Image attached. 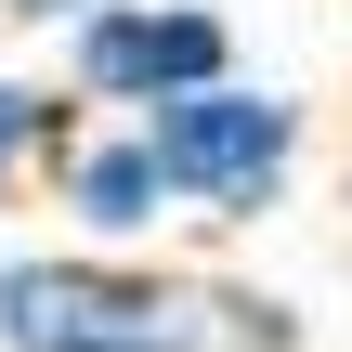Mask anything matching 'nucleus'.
<instances>
[{
  "label": "nucleus",
  "instance_id": "1",
  "mask_svg": "<svg viewBox=\"0 0 352 352\" xmlns=\"http://www.w3.org/2000/svg\"><path fill=\"white\" fill-rule=\"evenodd\" d=\"M0 352H209V274L157 248H0Z\"/></svg>",
  "mask_w": 352,
  "mask_h": 352
},
{
  "label": "nucleus",
  "instance_id": "2",
  "mask_svg": "<svg viewBox=\"0 0 352 352\" xmlns=\"http://www.w3.org/2000/svg\"><path fill=\"white\" fill-rule=\"evenodd\" d=\"M131 131L157 144L170 209L183 222H222V235L274 222L300 196V157H314V104L274 91V78H248V65L209 78V91H183V104H157V118H131Z\"/></svg>",
  "mask_w": 352,
  "mask_h": 352
},
{
  "label": "nucleus",
  "instance_id": "3",
  "mask_svg": "<svg viewBox=\"0 0 352 352\" xmlns=\"http://www.w3.org/2000/svg\"><path fill=\"white\" fill-rule=\"evenodd\" d=\"M209 78H235V13L222 0H91L78 26H52V91L78 118H157Z\"/></svg>",
  "mask_w": 352,
  "mask_h": 352
},
{
  "label": "nucleus",
  "instance_id": "4",
  "mask_svg": "<svg viewBox=\"0 0 352 352\" xmlns=\"http://www.w3.org/2000/svg\"><path fill=\"white\" fill-rule=\"evenodd\" d=\"M39 196H52V222H65L78 248H157V235L183 222L170 183H157V144H144L131 118H78V131L52 144Z\"/></svg>",
  "mask_w": 352,
  "mask_h": 352
},
{
  "label": "nucleus",
  "instance_id": "5",
  "mask_svg": "<svg viewBox=\"0 0 352 352\" xmlns=\"http://www.w3.org/2000/svg\"><path fill=\"white\" fill-rule=\"evenodd\" d=\"M65 131H78V104H65L52 78H26V65H0V209L52 170V144H65Z\"/></svg>",
  "mask_w": 352,
  "mask_h": 352
},
{
  "label": "nucleus",
  "instance_id": "6",
  "mask_svg": "<svg viewBox=\"0 0 352 352\" xmlns=\"http://www.w3.org/2000/svg\"><path fill=\"white\" fill-rule=\"evenodd\" d=\"M209 352H314L287 287H248V274H209Z\"/></svg>",
  "mask_w": 352,
  "mask_h": 352
},
{
  "label": "nucleus",
  "instance_id": "7",
  "mask_svg": "<svg viewBox=\"0 0 352 352\" xmlns=\"http://www.w3.org/2000/svg\"><path fill=\"white\" fill-rule=\"evenodd\" d=\"M78 13H91V0H0V26H39V39H52V26H78Z\"/></svg>",
  "mask_w": 352,
  "mask_h": 352
}]
</instances>
